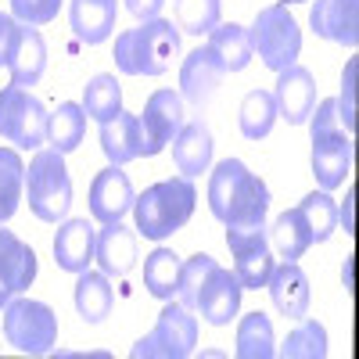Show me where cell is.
Instances as JSON below:
<instances>
[{
	"mask_svg": "<svg viewBox=\"0 0 359 359\" xmlns=\"http://www.w3.org/2000/svg\"><path fill=\"white\" fill-rule=\"evenodd\" d=\"M208 208L223 226L266 223L269 187L241 158H223L208 176Z\"/></svg>",
	"mask_w": 359,
	"mask_h": 359,
	"instance_id": "obj_1",
	"label": "cell"
},
{
	"mask_svg": "<svg viewBox=\"0 0 359 359\" xmlns=\"http://www.w3.org/2000/svg\"><path fill=\"white\" fill-rule=\"evenodd\" d=\"M194 201L198 191L187 176L158 180V184H151L144 194L133 198L137 233H144L147 241H165L180 226H187V219L194 216Z\"/></svg>",
	"mask_w": 359,
	"mask_h": 359,
	"instance_id": "obj_2",
	"label": "cell"
},
{
	"mask_svg": "<svg viewBox=\"0 0 359 359\" xmlns=\"http://www.w3.org/2000/svg\"><path fill=\"white\" fill-rule=\"evenodd\" d=\"M180 54V29L165 18H147L115 36V65L126 76H162Z\"/></svg>",
	"mask_w": 359,
	"mask_h": 359,
	"instance_id": "obj_3",
	"label": "cell"
},
{
	"mask_svg": "<svg viewBox=\"0 0 359 359\" xmlns=\"http://www.w3.org/2000/svg\"><path fill=\"white\" fill-rule=\"evenodd\" d=\"M309 133H313V176L320 191H334L341 187L348 172H352V133H345L341 118H338V101L327 97L313 104L309 111Z\"/></svg>",
	"mask_w": 359,
	"mask_h": 359,
	"instance_id": "obj_4",
	"label": "cell"
},
{
	"mask_svg": "<svg viewBox=\"0 0 359 359\" xmlns=\"http://www.w3.org/2000/svg\"><path fill=\"white\" fill-rule=\"evenodd\" d=\"M25 198H29V212L43 223H57L69 216L72 208V176L65 169V155L43 147L29 158L25 169Z\"/></svg>",
	"mask_w": 359,
	"mask_h": 359,
	"instance_id": "obj_5",
	"label": "cell"
},
{
	"mask_svg": "<svg viewBox=\"0 0 359 359\" xmlns=\"http://www.w3.org/2000/svg\"><path fill=\"white\" fill-rule=\"evenodd\" d=\"M248 43H252V54L262 57L266 69L280 72V69L294 65L298 54H302V29H298L287 4H269L255 15V22L248 29Z\"/></svg>",
	"mask_w": 359,
	"mask_h": 359,
	"instance_id": "obj_6",
	"label": "cell"
},
{
	"mask_svg": "<svg viewBox=\"0 0 359 359\" xmlns=\"http://www.w3.org/2000/svg\"><path fill=\"white\" fill-rule=\"evenodd\" d=\"M4 341L22 355H47L57 345V313L47 302L15 294L4 306Z\"/></svg>",
	"mask_w": 359,
	"mask_h": 359,
	"instance_id": "obj_7",
	"label": "cell"
},
{
	"mask_svg": "<svg viewBox=\"0 0 359 359\" xmlns=\"http://www.w3.org/2000/svg\"><path fill=\"white\" fill-rule=\"evenodd\" d=\"M198 345V320L191 316V309L184 302H169L158 313V323L151 334H144L130 355L133 359H184L191 355Z\"/></svg>",
	"mask_w": 359,
	"mask_h": 359,
	"instance_id": "obj_8",
	"label": "cell"
},
{
	"mask_svg": "<svg viewBox=\"0 0 359 359\" xmlns=\"http://www.w3.org/2000/svg\"><path fill=\"white\" fill-rule=\"evenodd\" d=\"M0 137L25 151L47 140V108L25 86L8 83L0 90Z\"/></svg>",
	"mask_w": 359,
	"mask_h": 359,
	"instance_id": "obj_9",
	"label": "cell"
},
{
	"mask_svg": "<svg viewBox=\"0 0 359 359\" xmlns=\"http://www.w3.org/2000/svg\"><path fill=\"white\" fill-rule=\"evenodd\" d=\"M226 248L233 255V277L241 287L259 291L266 287L269 273H273V248H269V230L266 223H252V226H226Z\"/></svg>",
	"mask_w": 359,
	"mask_h": 359,
	"instance_id": "obj_10",
	"label": "cell"
},
{
	"mask_svg": "<svg viewBox=\"0 0 359 359\" xmlns=\"http://www.w3.org/2000/svg\"><path fill=\"white\" fill-rule=\"evenodd\" d=\"M241 291L245 287L237 284L233 269H223L219 262H212V266H208V273L201 277L198 291H194L191 309H198L205 323L226 327L237 316V309H241Z\"/></svg>",
	"mask_w": 359,
	"mask_h": 359,
	"instance_id": "obj_11",
	"label": "cell"
},
{
	"mask_svg": "<svg viewBox=\"0 0 359 359\" xmlns=\"http://www.w3.org/2000/svg\"><path fill=\"white\" fill-rule=\"evenodd\" d=\"M137 118L144 130V158H155L158 151H165V144H172V137L184 126V97L176 90H155Z\"/></svg>",
	"mask_w": 359,
	"mask_h": 359,
	"instance_id": "obj_12",
	"label": "cell"
},
{
	"mask_svg": "<svg viewBox=\"0 0 359 359\" xmlns=\"http://www.w3.org/2000/svg\"><path fill=\"white\" fill-rule=\"evenodd\" d=\"M33 280H36V252L0 223V309L25 287H33Z\"/></svg>",
	"mask_w": 359,
	"mask_h": 359,
	"instance_id": "obj_13",
	"label": "cell"
},
{
	"mask_svg": "<svg viewBox=\"0 0 359 359\" xmlns=\"http://www.w3.org/2000/svg\"><path fill=\"white\" fill-rule=\"evenodd\" d=\"M133 184L123 165H104L90 184V216L97 223H118L133 208Z\"/></svg>",
	"mask_w": 359,
	"mask_h": 359,
	"instance_id": "obj_14",
	"label": "cell"
},
{
	"mask_svg": "<svg viewBox=\"0 0 359 359\" xmlns=\"http://www.w3.org/2000/svg\"><path fill=\"white\" fill-rule=\"evenodd\" d=\"M273 101H277V115L287 118L291 126H302L313 104H316V79L309 69L302 65H287L277 72V86H273Z\"/></svg>",
	"mask_w": 359,
	"mask_h": 359,
	"instance_id": "obj_15",
	"label": "cell"
},
{
	"mask_svg": "<svg viewBox=\"0 0 359 359\" xmlns=\"http://www.w3.org/2000/svg\"><path fill=\"white\" fill-rule=\"evenodd\" d=\"M266 287H269V302H273V309H277L280 316L302 320V316L309 313L313 291H309L306 269L298 266V262H287V259H284L280 266H273V273H269Z\"/></svg>",
	"mask_w": 359,
	"mask_h": 359,
	"instance_id": "obj_16",
	"label": "cell"
},
{
	"mask_svg": "<svg viewBox=\"0 0 359 359\" xmlns=\"http://www.w3.org/2000/svg\"><path fill=\"white\" fill-rule=\"evenodd\" d=\"M309 25L323 40L355 47L359 43V0H316L309 11Z\"/></svg>",
	"mask_w": 359,
	"mask_h": 359,
	"instance_id": "obj_17",
	"label": "cell"
},
{
	"mask_svg": "<svg viewBox=\"0 0 359 359\" xmlns=\"http://www.w3.org/2000/svg\"><path fill=\"white\" fill-rule=\"evenodd\" d=\"M94 245H97V230L90 219H65L54 233V262L65 273H83L94 262Z\"/></svg>",
	"mask_w": 359,
	"mask_h": 359,
	"instance_id": "obj_18",
	"label": "cell"
},
{
	"mask_svg": "<svg viewBox=\"0 0 359 359\" xmlns=\"http://www.w3.org/2000/svg\"><path fill=\"white\" fill-rule=\"evenodd\" d=\"M94 259L101 266V273L108 277H126L137 266V233L130 226L118 223H101L97 230V245H94Z\"/></svg>",
	"mask_w": 359,
	"mask_h": 359,
	"instance_id": "obj_19",
	"label": "cell"
},
{
	"mask_svg": "<svg viewBox=\"0 0 359 359\" xmlns=\"http://www.w3.org/2000/svg\"><path fill=\"white\" fill-rule=\"evenodd\" d=\"M226 72L219 69V62L212 57V50L208 47H194L187 57H184V65H180V97H187L191 104H208L216 94V86Z\"/></svg>",
	"mask_w": 359,
	"mask_h": 359,
	"instance_id": "obj_20",
	"label": "cell"
},
{
	"mask_svg": "<svg viewBox=\"0 0 359 359\" xmlns=\"http://www.w3.org/2000/svg\"><path fill=\"white\" fill-rule=\"evenodd\" d=\"M212 130H208L201 118H194V123H184L180 126V133L172 137V162L180 169V176H201L208 165H212Z\"/></svg>",
	"mask_w": 359,
	"mask_h": 359,
	"instance_id": "obj_21",
	"label": "cell"
},
{
	"mask_svg": "<svg viewBox=\"0 0 359 359\" xmlns=\"http://www.w3.org/2000/svg\"><path fill=\"white\" fill-rule=\"evenodd\" d=\"M101 151L111 165H126L133 158H144V130L133 111H118L115 118L101 123Z\"/></svg>",
	"mask_w": 359,
	"mask_h": 359,
	"instance_id": "obj_22",
	"label": "cell"
},
{
	"mask_svg": "<svg viewBox=\"0 0 359 359\" xmlns=\"http://www.w3.org/2000/svg\"><path fill=\"white\" fill-rule=\"evenodd\" d=\"M115 15L118 4L115 0H72L69 4V22H72V33L83 43H104L115 29Z\"/></svg>",
	"mask_w": 359,
	"mask_h": 359,
	"instance_id": "obj_23",
	"label": "cell"
},
{
	"mask_svg": "<svg viewBox=\"0 0 359 359\" xmlns=\"http://www.w3.org/2000/svg\"><path fill=\"white\" fill-rule=\"evenodd\" d=\"M43 69H47V43L33 25H22L18 40H15V50H11V62H8L11 83L15 86H36Z\"/></svg>",
	"mask_w": 359,
	"mask_h": 359,
	"instance_id": "obj_24",
	"label": "cell"
},
{
	"mask_svg": "<svg viewBox=\"0 0 359 359\" xmlns=\"http://www.w3.org/2000/svg\"><path fill=\"white\" fill-rule=\"evenodd\" d=\"M269 230V248H273L280 259L287 262H298L309 248H313V230L302 216V208H287V212H280L273 219V226H266Z\"/></svg>",
	"mask_w": 359,
	"mask_h": 359,
	"instance_id": "obj_25",
	"label": "cell"
},
{
	"mask_svg": "<svg viewBox=\"0 0 359 359\" xmlns=\"http://www.w3.org/2000/svg\"><path fill=\"white\" fill-rule=\"evenodd\" d=\"M205 47L212 50V57L219 62L223 72H241L252 62V43H248V29L237 22H219L212 33H208Z\"/></svg>",
	"mask_w": 359,
	"mask_h": 359,
	"instance_id": "obj_26",
	"label": "cell"
},
{
	"mask_svg": "<svg viewBox=\"0 0 359 359\" xmlns=\"http://www.w3.org/2000/svg\"><path fill=\"white\" fill-rule=\"evenodd\" d=\"M76 313L86 320V323H101L111 306H115V291H111V280L108 273H97V269H83L76 273Z\"/></svg>",
	"mask_w": 359,
	"mask_h": 359,
	"instance_id": "obj_27",
	"label": "cell"
},
{
	"mask_svg": "<svg viewBox=\"0 0 359 359\" xmlns=\"http://www.w3.org/2000/svg\"><path fill=\"white\" fill-rule=\"evenodd\" d=\"M233 352L241 359H269L277 355V338H273V323L266 313H245L237 323V338H233Z\"/></svg>",
	"mask_w": 359,
	"mask_h": 359,
	"instance_id": "obj_28",
	"label": "cell"
},
{
	"mask_svg": "<svg viewBox=\"0 0 359 359\" xmlns=\"http://www.w3.org/2000/svg\"><path fill=\"white\" fill-rule=\"evenodd\" d=\"M83 133H86V111L83 104L76 101H65L57 104L54 115H47V144L54 147V151H76V147L83 144Z\"/></svg>",
	"mask_w": 359,
	"mask_h": 359,
	"instance_id": "obj_29",
	"label": "cell"
},
{
	"mask_svg": "<svg viewBox=\"0 0 359 359\" xmlns=\"http://www.w3.org/2000/svg\"><path fill=\"white\" fill-rule=\"evenodd\" d=\"M180 266L184 262H180V255L172 248H155L144 259V287L155 298H162V302H169L180 284Z\"/></svg>",
	"mask_w": 359,
	"mask_h": 359,
	"instance_id": "obj_30",
	"label": "cell"
},
{
	"mask_svg": "<svg viewBox=\"0 0 359 359\" xmlns=\"http://www.w3.org/2000/svg\"><path fill=\"white\" fill-rule=\"evenodd\" d=\"M83 111L90 118H97V123H108V118H115L118 111H123V86H118L115 76L101 72L94 76L86 86H83Z\"/></svg>",
	"mask_w": 359,
	"mask_h": 359,
	"instance_id": "obj_31",
	"label": "cell"
},
{
	"mask_svg": "<svg viewBox=\"0 0 359 359\" xmlns=\"http://www.w3.org/2000/svg\"><path fill=\"white\" fill-rule=\"evenodd\" d=\"M284 359H323L327 355V327L313 316H302L294 331H287V338L277 348Z\"/></svg>",
	"mask_w": 359,
	"mask_h": 359,
	"instance_id": "obj_32",
	"label": "cell"
},
{
	"mask_svg": "<svg viewBox=\"0 0 359 359\" xmlns=\"http://www.w3.org/2000/svg\"><path fill=\"white\" fill-rule=\"evenodd\" d=\"M25 194V165L15 147H0V223H8L18 212Z\"/></svg>",
	"mask_w": 359,
	"mask_h": 359,
	"instance_id": "obj_33",
	"label": "cell"
},
{
	"mask_svg": "<svg viewBox=\"0 0 359 359\" xmlns=\"http://www.w3.org/2000/svg\"><path fill=\"white\" fill-rule=\"evenodd\" d=\"M277 101L269 90H248L245 101H241V133L248 140H262L273 133V123H277Z\"/></svg>",
	"mask_w": 359,
	"mask_h": 359,
	"instance_id": "obj_34",
	"label": "cell"
},
{
	"mask_svg": "<svg viewBox=\"0 0 359 359\" xmlns=\"http://www.w3.org/2000/svg\"><path fill=\"white\" fill-rule=\"evenodd\" d=\"M298 208H302V216H306V223L313 230V245L331 241V233L338 230V205H334V198L327 191H313V194H306L302 201H298Z\"/></svg>",
	"mask_w": 359,
	"mask_h": 359,
	"instance_id": "obj_35",
	"label": "cell"
},
{
	"mask_svg": "<svg viewBox=\"0 0 359 359\" xmlns=\"http://www.w3.org/2000/svg\"><path fill=\"white\" fill-rule=\"evenodd\" d=\"M176 29L191 36H208L219 25V0H176Z\"/></svg>",
	"mask_w": 359,
	"mask_h": 359,
	"instance_id": "obj_36",
	"label": "cell"
},
{
	"mask_svg": "<svg viewBox=\"0 0 359 359\" xmlns=\"http://www.w3.org/2000/svg\"><path fill=\"white\" fill-rule=\"evenodd\" d=\"M355 90H359V62L355 57H348V65L341 72V94L334 97L338 101V118L345 133H355Z\"/></svg>",
	"mask_w": 359,
	"mask_h": 359,
	"instance_id": "obj_37",
	"label": "cell"
},
{
	"mask_svg": "<svg viewBox=\"0 0 359 359\" xmlns=\"http://www.w3.org/2000/svg\"><path fill=\"white\" fill-rule=\"evenodd\" d=\"M62 11V0H11V15L22 25H47Z\"/></svg>",
	"mask_w": 359,
	"mask_h": 359,
	"instance_id": "obj_38",
	"label": "cell"
},
{
	"mask_svg": "<svg viewBox=\"0 0 359 359\" xmlns=\"http://www.w3.org/2000/svg\"><path fill=\"white\" fill-rule=\"evenodd\" d=\"M18 22L11 15L0 11V65H8L11 62V50H15V40H18Z\"/></svg>",
	"mask_w": 359,
	"mask_h": 359,
	"instance_id": "obj_39",
	"label": "cell"
},
{
	"mask_svg": "<svg viewBox=\"0 0 359 359\" xmlns=\"http://www.w3.org/2000/svg\"><path fill=\"white\" fill-rule=\"evenodd\" d=\"M162 4H165V0H126L130 15H133V18H140V22H147V18H158Z\"/></svg>",
	"mask_w": 359,
	"mask_h": 359,
	"instance_id": "obj_40",
	"label": "cell"
},
{
	"mask_svg": "<svg viewBox=\"0 0 359 359\" xmlns=\"http://www.w3.org/2000/svg\"><path fill=\"white\" fill-rule=\"evenodd\" d=\"M352 201H355V187L345 191V205L338 208V223H345V233H355V223H352Z\"/></svg>",
	"mask_w": 359,
	"mask_h": 359,
	"instance_id": "obj_41",
	"label": "cell"
},
{
	"mask_svg": "<svg viewBox=\"0 0 359 359\" xmlns=\"http://www.w3.org/2000/svg\"><path fill=\"white\" fill-rule=\"evenodd\" d=\"M352 262H355V255H345V266H341V280H345V287H352Z\"/></svg>",
	"mask_w": 359,
	"mask_h": 359,
	"instance_id": "obj_42",
	"label": "cell"
},
{
	"mask_svg": "<svg viewBox=\"0 0 359 359\" xmlns=\"http://www.w3.org/2000/svg\"><path fill=\"white\" fill-rule=\"evenodd\" d=\"M284 4H306V0H284Z\"/></svg>",
	"mask_w": 359,
	"mask_h": 359,
	"instance_id": "obj_43",
	"label": "cell"
}]
</instances>
